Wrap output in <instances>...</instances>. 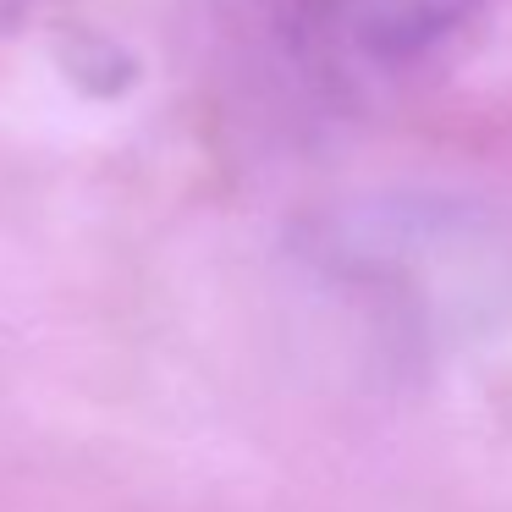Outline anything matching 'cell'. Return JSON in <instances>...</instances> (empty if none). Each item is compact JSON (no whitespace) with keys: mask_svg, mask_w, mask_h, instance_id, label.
<instances>
[{"mask_svg":"<svg viewBox=\"0 0 512 512\" xmlns=\"http://www.w3.org/2000/svg\"><path fill=\"white\" fill-rule=\"evenodd\" d=\"M479 0H331L325 34L358 67H402L468 23Z\"/></svg>","mask_w":512,"mask_h":512,"instance_id":"1","label":"cell"}]
</instances>
